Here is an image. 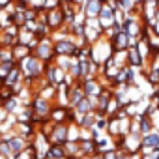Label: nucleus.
<instances>
[{"instance_id": "nucleus-5", "label": "nucleus", "mask_w": 159, "mask_h": 159, "mask_svg": "<svg viewBox=\"0 0 159 159\" xmlns=\"http://www.w3.org/2000/svg\"><path fill=\"white\" fill-rule=\"evenodd\" d=\"M129 58H131V62H133V64H137V66L140 64V56H139L137 49H133V51H131V56H129Z\"/></svg>"}, {"instance_id": "nucleus-1", "label": "nucleus", "mask_w": 159, "mask_h": 159, "mask_svg": "<svg viewBox=\"0 0 159 159\" xmlns=\"http://www.w3.org/2000/svg\"><path fill=\"white\" fill-rule=\"evenodd\" d=\"M144 146L152 150H159V133H150L144 139Z\"/></svg>"}, {"instance_id": "nucleus-3", "label": "nucleus", "mask_w": 159, "mask_h": 159, "mask_svg": "<svg viewBox=\"0 0 159 159\" xmlns=\"http://www.w3.org/2000/svg\"><path fill=\"white\" fill-rule=\"evenodd\" d=\"M73 51H75V47H73L69 41H62V43L56 45V52H60V54H64V52H73Z\"/></svg>"}, {"instance_id": "nucleus-4", "label": "nucleus", "mask_w": 159, "mask_h": 159, "mask_svg": "<svg viewBox=\"0 0 159 159\" xmlns=\"http://www.w3.org/2000/svg\"><path fill=\"white\" fill-rule=\"evenodd\" d=\"M10 150H11V152H15V153H19V152L23 150L21 140H19V139H17V140H15V139H11V140H10Z\"/></svg>"}, {"instance_id": "nucleus-2", "label": "nucleus", "mask_w": 159, "mask_h": 159, "mask_svg": "<svg viewBox=\"0 0 159 159\" xmlns=\"http://www.w3.org/2000/svg\"><path fill=\"white\" fill-rule=\"evenodd\" d=\"M101 10V0H88V15H98Z\"/></svg>"}, {"instance_id": "nucleus-7", "label": "nucleus", "mask_w": 159, "mask_h": 159, "mask_svg": "<svg viewBox=\"0 0 159 159\" xmlns=\"http://www.w3.org/2000/svg\"><path fill=\"white\" fill-rule=\"evenodd\" d=\"M120 159H125V157H120Z\"/></svg>"}, {"instance_id": "nucleus-6", "label": "nucleus", "mask_w": 159, "mask_h": 159, "mask_svg": "<svg viewBox=\"0 0 159 159\" xmlns=\"http://www.w3.org/2000/svg\"><path fill=\"white\" fill-rule=\"evenodd\" d=\"M150 127H152V125H150L148 118H144V120H142V133H148V131H150Z\"/></svg>"}]
</instances>
